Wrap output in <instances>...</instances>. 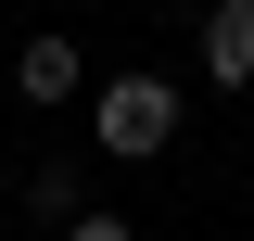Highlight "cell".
<instances>
[{
    "label": "cell",
    "mask_w": 254,
    "mask_h": 241,
    "mask_svg": "<svg viewBox=\"0 0 254 241\" xmlns=\"http://www.w3.org/2000/svg\"><path fill=\"white\" fill-rule=\"evenodd\" d=\"M89 140L115 152V165H153V152L178 140V76H102L89 89Z\"/></svg>",
    "instance_id": "cell-1"
},
{
    "label": "cell",
    "mask_w": 254,
    "mask_h": 241,
    "mask_svg": "<svg viewBox=\"0 0 254 241\" xmlns=\"http://www.w3.org/2000/svg\"><path fill=\"white\" fill-rule=\"evenodd\" d=\"M13 89H26L38 115H51V102H76V89H89V51H76V38H26V63H13Z\"/></svg>",
    "instance_id": "cell-2"
},
{
    "label": "cell",
    "mask_w": 254,
    "mask_h": 241,
    "mask_svg": "<svg viewBox=\"0 0 254 241\" xmlns=\"http://www.w3.org/2000/svg\"><path fill=\"white\" fill-rule=\"evenodd\" d=\"M203 76L216 89H254V0H216L203 13Z\"/></svg>",
    "instance_id": "cell-3"
},
{
    "label": "cell",
    "mask_w": 254,
    "mask_h": 241,
    "mask_svg": "<svg viewBox=\"0 0 254 241\" xmlns=\"http://www.w3.org/2000/svg\"><path fill=\"white\" fill-rule=\"evenodd\" d=\"M26 216H64V229H76V216H89L76 203V165H26Z\"/></svg>",
    "instance_id": "cell-4"
},
{
    "label": "cell",
    "mask_w": 254,
    "mask_h": 241,
    "mask_svg": "<svg viewBox=\"0 0 254 241\" xmlns=\"http://www.w3.org/2000/svg\"><path fill=\"white\" fill-rule=\"evenodd\" d=\"M64 241H140V229H127V216H76Z\"/></svg>",
    "instance_id": "cell-5"
}]
</instances>
